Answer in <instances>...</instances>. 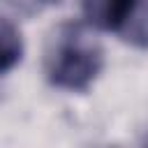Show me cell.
Here are the masks:
<instances>
[{"mask_svg": "<svg viewBox=\"0 0 148 148\" xmlns=\"http://www.w3.org/2000/svg\"><path fill=\"white\" fill-rule=\"evenodd\" d=\"M104 67V51L83 21L60 23L46 39L44 74L53 88L86 92Z\"/></svg>", "mask_w": 148, "mask_h": 148, "instance_id": "cell-1", "label": "cell"}, {"mask_svg": "<svg viewBox=\"0 0 148 148\" xmlns=\"http://www.w3.org/2000/svg\"><path fill=\"white\" fill-rule=\"evenodd\" d=\"M136 2L139 0H81V7L90 28L118 32Z\"/></svg>", "mask_w": 148, "mask_h": 148, "instance_id": "cell-2", "label": "cell"}, {"mask_svg": "<svg viewBox=\"0 0 148 148\" xmlns=\"http://www.w3.org/2000/svg\"><path fill=\"white\" fill-rule=\"evenodd\" d=\"M23 58V39L18 28L0 16V74L14 69Z\"/></svg>", "mask_w": 148, "mask_h": 148, "instance_id": "cell-3", "label": "cell"}, {"mask_svg": "<svg viewBox=\"0 0 148 148\" xmlns=\"http://www.w3.org/2000/svg\"><path fill=\"white\" fill-rule=\"evenodd\" d=\"M125 42L136 49H148V2H136L130 18L118 30Z\"/></svg>", "mask_w": 148, "mask_h": 148, "instance_id": "cell-4", "label": "cell"}, {"mask_svg": "<svg viewBox=\"0 0 148 148\" xmlns=\"http://www.w3.org/2000/svg\"><path fill=\"white\" fill-rule=\"evenodd\" d=\"M46 5H60V2H65V0H44Z\"/></svg>", "mask_w": 148, "mask_h": 148, "instance_id": "cell-5", "label": "cell"}, {"mask_svg": "<svg viewBox=\"0 0 148 148\" xmlns=\"http://www.w3.org/2000/svg\"><path fill=\"white\" fill-rule=\"evenodd\" d=\"M146 148H148V132H146Z\"/></svg>", "mask_w": 148, "mask_h": 148, "instance_id": "cell-6", "label": "cell"}]
</instances>
